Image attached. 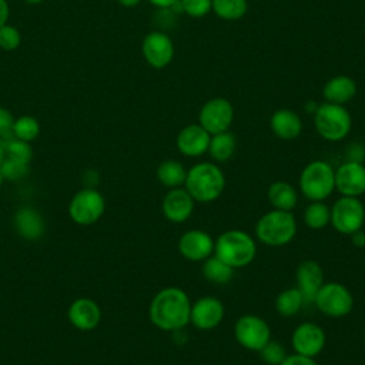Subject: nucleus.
Listing matches in <instances>:
<instances>
[{
  "instance_id": "obj_1",
  "label": "nucleus",
  "mask_w": 365,
  "mask_h": 365,
  "mask_svg": "<svg viewBox=\"0 0 365 365\" xmlns=\"http://www.w3.org/2000/svg\"><path fill=\"white\" fill-rule=\"evenodd\" d=\"M191 299L178 287H165L151 299L148 317L151 324L167 332H177L190 324Z\"/></svg>"
},
{
  "instance_id": "obj_2",
  "label": "nucleus",
  "mask_w": 365,
  "mask_h": 365,
  "mask_svg": "<svg viewBox=\"0 0 365 365\" xmlns=\"http://www.w3.org/2000/svg\"><path fill=\"white\" fill-rule=\"evenodd\" d=\"M195 202L208 204L221 197L225 188L222 170L210 161H201L187 170L182 185Z\"/></svg>"
},
{
  "instance_id": "obj_3",
  "label": "nucleus",
  "mask_w": 365,
  "mask_h": 365,
  "mask_svg": "<svg viewBox=\"0 0 365 365\" xmlns=\"http://www.w3.org/2000/svg\"><path fill=\"white\" fill-rule=\"evenodd\" d=\"M214 255L234 269L242 268L250 265L257 257V242L247 231L228 230L215 238Z\"/></svg>"
},
{
  "instance_id": "obj_4",
  "label": "nucleus",
  "mask_w": 365,
  "mask_h": 365,
  "mask_svg": "<svg viewBox=\"0 0 365 365\" xmlns=\"http://www.w3.org/2000/svg\"><path fill=\"white\" fill-rule=\"evenodd\" d=\"M297 220L292 211L272 208L262 214L255 224L257 240L268 247H284L297 235Z\"/></svg>"
},
{
  "instance_id": "obj_5",
  "label": "nucleus",
  "mask_w": 365,
  "mask_h": 365,
  "mask_svg": "<svg viewBox=\"0 0 365 365\" xmlns=\"http://www.w3.org/2000/svg\"><path fill=\"white\" fill-rule=\"evenodd\" d=\"M298 188L308 201H325L335 191V168L324 160L308 163L299 174Z\"/></svg>"
},
{
  "instance_id": "obj_6",
  "label": "nucleus",
  "mask_w": 365,
  "mask_h": 365,
  "mask_svg": "<svg viewBox=\"0 0 365 365\" xmlns=\"http://www.w3.org/2000/svg\"><path fill=\"white\" fill-rule=\"evenodd\" d=\"M314 125L317 133L327 141L344 140L352 127L351 114L341 104L322 103L314 113Z\"/></svg>"
},
{
  "instance_id": "obj_7",
  "label": "nucleus",
  "mask_w": 365,
  "mask_h": 365,
  "mask_svg": "<svg viewBox=\"0 0 365 365\" xmlns=\"http://www.w3.org/2000/svg\"><path fill=\"white\" fill-rule=\"evenodd\" d=\"M314 305L317 309L329 318H344L354 308V297L348 287L341 282H324L318 289Z\"/></svg>"
},
{
  "instance_id": "obj_8",
  "label": "nucleus",
  "mask_w": 365,
  "mask_h": 365,
  "mask_svg": "<svg viewBox=\"0 0 365 365\" xmlns=\"http://www.w3.org/2000/svg\"><path fill=\"white\" fill-rule=\"evenodd\" d=\"M329 208V225L339 234L351 235L364 227L365 207L358 197L341 195Z\"/></svg>"
},
{
  "instance_id": "obj_9",
  "label": "nucleus",
  "mask_w": 365,
  "mask_h": 365,
  "mask_svg": "<svg viewBox=\"0 0 365 365\" xmlns=\"http://www.w3.org/2000/svg\"><path fill=\"white\" fill-rule=\"evenodd\" d=\"M106 211L104 195L96 188L77 191L68 204V215L78 225H91L97 222Z\"/></svg>"
},
{
  "instance_id": "obj_10",
  "label": "nucleus",
  "mask_w": 365,
  "mask_h": 365,
  "mask_svg": "<svg viewBox=\"0 0 365 365\" xmlns=\"http://www.w3.org/2000/svg\"><path fill=\"white\" fill-rule=\"evenodd\" d=\"M234 338L242 348L258 352L271 339V328L264 318L244 314L234 324Z\"/></svg>"
},
{
  "instance_id": "obj_11",
  "label": "nucleus",
  "mask_w": 365,
  "mask_h": 365,
  "mask_svg": "<svg viewBox=\"0 0 365 365\" xmlns=\"http://www.w3.org/2000/svg\"><path fill=\"white\" fill-rule=\"evenodd\" d=\"M234 120L232 104L222 97H215L204 103L198 114V124L208 134H218L228 131Z\"/></svg>"
},
{
  "instance_id": "obj_12",
  "label": "nucleus",
  "mask_w": 365,
  "mask_h": 365,
  "mask_svg": "<svg viewBox=\"0 0 365 365\" xmlns=\"http://www.w3.org/2000/svg\"><path fill=\"white\" fill-rule=\"evenodd\" d=\"M327 344L325 329L312 321H304L297 325L291 335V346L295 354L315 358L319 355Z\"/></svg>"
},
{
  "instance_id": "obj_13",
  "label": "nucleus",
  "mask_w": 365,
  "mask_h": 365,
  "mask_svg": "<svg viewBox=\"0 0 365 365\" xmlns=\"http://www.w3.org/2000/svg\"><path fill=\"white\" fill-rule=\"evenodd\" d=\"M215 240L204 230H187L178 238V252L181 257L191 262H202L214 254Z\"/></svg>"
},
{
  "instance_id": "obj_14",
  "label": "nucleus",
  "mask_w": 365,
  "mask_h": 365,
  "mask_svg": "<svg viewBox=\"0 0 365 365\" xmlns=\"http://www.w3.org/2000/svg\"><path fill=\"white\" fill-rule=\"evenodd\" d=\"M225 308L217 297L205 295L191 302L190 324L200 331H210L217 328L224 319Z\"/></svg>"
},
{
  "instance_id": "obj_15",
  "label": "nucleus",
  "mask_w": 365,
  "mask_h": 365,
  "mask_svg": "<svg viewBox=\"0 0 365 365\" xmlns=\"http://www.w3.org/2000/svg\"><path fill=\"white\" fill-rule=\"evenodd\" d=\"M335 191L346 197H361L365 192V165L346 160L335 170Z\"/></svg>"
},
{
  "instance_id": "obj_16",
  "label": "nucleus",
  "mask_w": 365,
  "mask_h": 365,
  "mask_svg": "<svg viewBox=\"0 0 365 365\" xmlns=\"http://www.w3.org/2000/svg\"><path fill=\"white\" fill-rule=\"evenodd\" d=\"M141 51L144 60L153 68L160 70L171 63L174 57V44L165 33L151 31L144 37Z\"/></svg>"
},
{
  "instance_id": "obj_17",
  "label": "nucleus",
  "mask_w": 365,
  "mask_h": 365,
  "mask_svg": "<svg viewBox=\"0 0 365 365\" xmlns=\"http://www.w3.org/2000/svg\"><path fill=\"white\" fill-rule=\"evenodd\" d=\"M195 201L184 187L170 188L161 201L163 215L174 224L185 222L194 211Z\"/></svg>"
},
{
  "instance_id": "obj_18",
  "label": "nucleus",
  "mask_w": 365,
  "mask_h": 365,
  "mask_svg": "<svg viewBox=\"0 0 365 365\" xmlns=\"http://www.w3.org/2000/svg\"><path fill=\"white\" fill-rule=\"evenodd\" d=\"M295 279H297L295 287L302 294L305 304H314V298H315L318 289L325 282L324 271H322L321 265L314 259L302 261L297 267Z\"/></svg>"
},
{
  "instance_id": "obj_19",
  "label": "nucleus",
  "mask_w": 365,
  "mask_h": 365,
  "mask_svg": "<svg viewBox=\"0 0 365 365\" xmlns=\"http://www.w3.org/2000/svg\"><path fill=\"white\" fill-rule=\"evenodd\" d=\"M67 317L74 328L80 331H91L97 328L101 321V309L94 299L81 297L70 304Z\"/></svg>"
},
{
  "instance_id": "obj_20",
  "label": "nucleus",
  "mask_w": 365,
  "mask_h": 365,
  "mask_svg": "<svg viewBox=\"0 0 365 365\" xmlns=\"http://www.w3.org/2000/svg\"><path fill=\"white\" fill-rule=\"evenodd\" d=\"M211 134L200 124H190L180 130L175 144L178 151L185 157H200L208 151Z\"/></svg>"
},
{
  "instance_id": "obj_21",
  "label": "nucleus",
  "mask_w": 365,
  "mask_h": 365,
  "mask_svg": "<svg viewBox=\"0 0 365 365\" xmlns=\"http://www.w3.org/2000/svg\"><path fill=\"white\" fill-rule=\"evenodd\" d=\"M13 221L17 234L27 241L40 240L46 231V222L43 215L31 207L19 208L14 214Z\"/></svg>"
},
{
  "instance_id": "obj_22",
  "label": "nucleus",
  "mask_w": 365,
  "mask_h": 365,
  "mask_svg": "<svg viewBox=\"0 0 365 365\" xmlns=\"http://www.w3.org/2000/svg\"><path fill=\"white\" fill-rule=\"evenodd\" d=\"M272 133L281 140H294L302 131L301 117L288 108L277 110L269 120Z\"/></svg>"
},
{
  "instance_id": "obj_23",
  "label": "nucleus",
  "mask_w": 365,
  "mask_h": 365,
  "mask_svg": "<svg viewBox=\"0 0 365 365\" xmlns=\"http://www.w3.org/2000/svg\"><path fill=\"white\" fill-rule=\"evenodd\" d=\"M356 94V83L348 76H335L329 78L324 88L322 96L328 103L341 104L351 101Z\"/></svg>"
},
{
  "instance_id": "obj_24",
  "label": "nucleus",
  "mask_w": 365,
  "mask_h": 365,
  "mask_svg": "<svg viewBox=\"0 0 365 365\" xmlns=\"http://www.w3.org/2000/svg\"><path fill=\"white\" fill-rule=\"evenodd\" d=\"M267 197L272 208L292 211L298 204V192L295 187L287 181H275L268 187Z\"/></svg>"
},
{
  "instance_id": "obj_25",
  "label": "nucleus",
  "mask_w": 365,
  "mask_h": 365,
  "mask_svg": "<svg viewBox=\"0 0 365 365\" xmlns=\"http://www.w3.org/2000/svg\"><path fill=\"white\" fill-rule=\"evenodd\" d=\"M234 268L225 264L222 259H220L217 255H211L207 259L202 261L201 272L202 277L215 285H224L228 284L234 277Z\"/></svg>"
},
{
  "instance_id": "obj_26",
  "label": "nucleus",
  "mask_w": 365,
  "mask_h": 365,
  "mask_svg": "<svg viewBox=\"0 0 365 365\" xmlns=\"http://www.w3.org/2000/svg\"><path fill=\"white\" fill-rule=\"evenodd\" d=\"M155 175H157V180L160 181V184L170 190V188H177V187L184 185L187 170L177 160H164L157 167Z\"/></svg>"
},
{
  "instance_id": "obj_27",
  "label": "nucleus",
  "mask_w": 365,
  "mask_h": 365,
  "mask_svg": "<svg viewBox=\"0 0 365 365\" xmlns=\"http://www.w3.org/2000/svg\"><path fill=\"white\" fill-rule=\"evenodd\" d=\"M235 147H237L235 135L230 131H222L211 135L207 153L211 155L212 160L218 163H224L234 155Z\"/></svg>"
},
{
  "instance_id": "obj_28",
  "label": "nucleus",
  "mask_w": 365,
  "mask_h": 365,
  "mask_svg": "<svg viewBox=\"0 0 365 365\" xmlns=\"http://www.w3.org/2000/svg\"><path fill=\"white\" fill-rule=\"evenodd\" d=\"M305 305L304 297L299 292V289L297 287H291V288H285L284 291H281L274 302L275 311L278 312V315L289 318L297 315L302 307Z\"/></svg>"
},
{
  "instance_id": "obj_29",
  "label": "nucleus",
  "mask_w": 365,
  "mask_h": 365,
  "mask_svg": "<svg viewBox=\"0 0 365 365\" xmlns=\"http://www.w3.org/2000/svg\"><path fill=\"white\" fill-rule=\"evenodd\" d=\"M331 208L325 201H309L304 210V222L311 230H322L329 225Z\"/></svg>"
},
{
  "instance_id": "obj_30",
  "label": "nucleus",
  "mask_w": 365,
  "mask_h": 365,
  "mask_svg": "<svg viewBox=\"0 0 365 365\" xmlns=\"http://www.w3.org/2000/svg\"><path fill=\"white\" fill-rule=\"evenodd\" d=\"M247 0H212L211 10L222 20H238L245 16Z\"/></svg>"
},
{
  "instance_id": "obj_31",
  "label": "nucleus",
  "mask_w": 365,
  "mask_h": 365,
  "mask_svg": "<svg viewBox=\"0 0 365 365\" xmlns=\"http://www.w3.org/2000/svg\"><path fill=\"white\" fill-rule=\"evenodd\" d=\"M0 144H1V147L4 150L6 157L13 158L16 161H21V163L30 164V161L33 158V148H31L30 143L19 140V138H16L13 135L10 138L0 140Z\"/></svg>"
},
{
  "instance_id": "obj_32",
  "label": "nucleus",
  "mask_w": 365,
  "mask_h": 365,
  "mask_svg": "<svg viewBox=\"0 0 365 365\" xmlns=\"http://www.w3.org/2000/svg\"><path fill=\"white\" fill-rule=\"evenodd\" d=\"M40 134V124L33 115H20L14 120L13 135L19 140L31 143Z\"/></svg>"
},
{
  "instance_id": "obj_33",
  "label": "nucleus",
  "mask_w": 365,
  "mask_h": 365,
  "mask_svg": "<svg viewBox=\"0 0 365 365\" xmlns=\"http://www.w3.org/2000/svg\"><path fill=\"white\" fill-rule=\"evenodd\" d=\"M0 173L4 178V181H20L27 177L29 174V164L16 161L13 158L4 157L3 163L0 164Z\"/></svg>"
},
{
  "instance_id": "obj_34",
  "label": "nucleus",
  "mask_w": 365,
  "mask_h": 365,
  "mask_svg": "<svg viewBox=\"0 0 365 365\" xmlns=\"http://www.w3.org/2000/svg\"><path fill=\"white\" fill-rule=\"evenodd\" d=\"M261 359L268 365H279L287 358L285 346L281 342L269 339L259 351H258Z\"/></svg>"
},
{
  "instance_id": "obj_35",
  "label": "nucleus",
  "mask_w": 365,
  "mask_h": 365,
  "mask_svg": "<svg viewBox=\"0 0 365 365\" xmlns=\"http://www.w3.org/2000/svg\"><path fill=\"white\" fill-rule=\"evenodd\" d=\"M21 44V34L17 27L11 24H4L0 27V48L6 51H13Z\"/></svg>"
},
{
  "instance_id": "obj_36",
  "label": "nucleus",
  "mask_w": 365,
  "mask_h": 365,
  "mask_svg": "<svg viewBox=\"0 0 365 365\" xmlns=\"http://www.w3.org/2000/svg\"><path fill=\"white\" fill-rule=\"evenodd\" d=\"M180 4L185 14L194 19H200L211 11L212 0H180Z\"/></svg>"
},
{
  "instance_id": "obj_37",
  "label": "nucleus",
  "mask_w": 365,
  "mask_h": 365,
  "mask_svg": "<svg viewBox=\"0 0 365 365\" xmlns=\"http://www.w3.org/2000/svg\"><path fill=\"white\" fill-rule=\"evenodd\" d=\"M14 115L6 107H0V140L13 137V125H14Z\"/></svg>"
},
{
  "instance_id": "obj_38",
  "label": "nucleus",
  "mask_w": 365,
  "mask_h": 365,
  "mask_svg": "<svg viewBox=\"0 0 365 365\" xmlns=\"http://www.w3.org/2000/svg\"><path fill=\"white\" fill-rule=\"evenodd\" d=\"M279 365H318V364L314 358L304 356L294 352L291 355H287V358Z\"/></svg>"
},
{
  "instance_id": "obj_39",
  "label": "nucleus",
  "mask_w": 365,
  "mask_h": 365,
  "mask_svg": "<svg viewBox=\"0 0 365 365\" xmlns=\"http://www.w3.org/2000/svg\"><path fill=\"white\" fill-rule=\"evenodd\" d=\"M10 17V7L7 0H0V27L7 24Z\"/></svg>"
},
{
  "instance_id": "obj_40",
  "label": "nucleus",
  "mask_w": 365,
  "mask_h": 365,
  "mask_svg": "<svg viewBox=\"0 0 365 365\" xmlns=\"http://www.w3.org/2000/svg\"><path fill=\"white\" fill-rule=\"evenodd\" d=\"M351 241L356 248H364L365 247V231L361 228L355 232L351 234Z\"/></svg>"
},
{
  "instance_id": "obj_41",
  "label": "nucleus",
  "mask_w": 365,
  "mask_h": 365,
  "mask_svg": "<svg viewBox=\"0 0 365 365\" xmlns=\"http://www.w3.org/2000/svg\"><path fill=\"white\" fill-rule=\"evenodd\" d=\"M98 180V174L94 171V170H88L84 177H83V181L86 182V187L87 188H96V184L93 182V180Z\"/></svg>"
},
{
  "instance_id": "obj_42",
  "label": "nucleus",
  "mask_w": 365,
  "mask_h": 365,
  "mask_svg": "<svg viewBox=\"0 0 365 365\" xmlns=\"http://www.w3.org/2000/svg\"><path fill=\"white\" fill-rule=\"evenodd\" d=\"M148 1L158 9H170L178 3V0H148Z\"/></svg>"
},
{
  "instance_id": "obj_43",
  "label": "nucleus",
  "mask_w": 365,
  "mask_h": 365,
  "mask_svg": "<svg viewBox=\"0 0 365 365\" xmlns=\"http://www.w3.org/2000/svg\"><path fill=\"white\" fill-rule=\"evenodd\" d=\"M121 6H124V7H134V6H137V4H140V1L141 0H117Z\"/></svg>"
},
{
  "instance_id": "obj_44",
  "label": "nucleus",
  "mask_w": 365,
  "mask_h": 365,
  "mask_svg": "<svg viewBox=\"0 0 365 365\" xmlns=\"http://www.w3.org/2000/svg\"><path fill=\"white\" fill-rule=\"evenodd\" d=\"M4 157H6V154H4V150H3V147H1V144H0V164L3 163Z\"/></svg>"
},
{
  "instance_id": "obj_45",
  "label": "nucleus",
  "mask_w": 365,
  "mask_h": 365,
  "mask_svg": "<svg viewBox=\"0 0 365 365\" xmlns=\"http://www.w3.org/2000/svg\"><path fill=\"white\" fill-rule=\"evenodd\" d=\"M24 1L29 4H40L43 0H24Z\"/></svg>"
},
{
  "instance_id": "obj_46",
  "label": "nucleus",
  "mask_w": 365,
  "mask_h": 365,
  "mask_svg": "<svg viewBox=\"0 0 365 365\" xmlns=\"http://www.w3.org/2000/svg\"><path fill=\"white\" fill-rule=\"evenodd\" d=\"M3 182H4V178H3V175H1V173H0V187H1Z\"/></svg>"
},
{
  "instance_id": "obj_47",
  "label": "nucleus",
  "mask_w": 365,
  "mask_h": 365,
  "mask_svg": "<svg viewBox=\"0 0 365 365\" xmlns=\"http://www.w3.org/2000/svg\"><path fill=\"white\" fill-rule=\"evenodd\" d=\"M364 341H365V332H364Z\"/></svg>"
}]
</instances>
